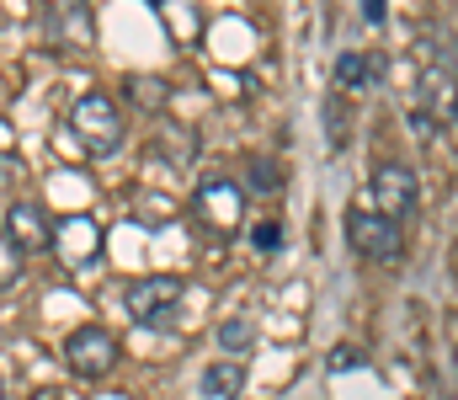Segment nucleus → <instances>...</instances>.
Instances as JSON below:
<instances>
[{"mask_svg": "<svg viewBox=\"0 0 458 400\" xmlns=\"http://www.w3.org/2000/svg\"><path fill=\"white\" fill-rule=\"evenodd\" d=\"M346 246L362 257V262H400L405 257V230L384 214H373L368 203L346 209Z\"/></svg>", "mask_w": 458, "mask_h": 400, "instance_id": "f257e3e1", "label": "nucleus"}, {"mask_svg": "<svg viewBox=\"0 0 458 400\" xmlns=\"http://www.w3.org/2000/svg\"><path fill=\"white\" fill-rule=\"evenodd\" d=\"M182 277H171V272H155V277H139V283H128L123 288V310L139 320V326H149V331H165L171 320H176V310H182Z\"/></svg>", "mask_w": 458, "mask_h": 400, "instance_id": "f03ea898", "label": "nucleus"}, {"mask_svg": "<svg viewBox=\"0 0 458 400\" xmlns=\"http://www.w3.org/2000/svg\"><path fill=\"white\" fill-rule=\"evenodd\" d=\"M368 198H373V214H384V219H411L416 214V203H421V182H416V171L405 166V160H378L373 166V182H368Z\"/></svg>", "mask_w": 458, "mask_h": 400, "instance_id": "7ed1b4c3", "label": "nucleus"}, {"mask_svg": "<svg viewBox=\"0 0 458 400\" xmlns=\"http://www.w3.org/2000/svg\"><path fill=\"white\" fill-rule=\"evenodd\" d=\"M70 129L86 139L91 155H113L117 144H123V118H117L113 97H102V91H86V97L70 107Z\"/></svg>", "mask_w": 458, "mask_h": 400, "instance_id": "20e7f679", "label": "nucleus"}, {"mask_svg": "<svg viewBox=\"0 0 458 400\" xmlns=\"http://www.w3.org/2000/svg\"><path fill=\"white\" fill-rule=\"evenodd\" d=\"M64 363H70V374H81V379H107L113 363H117L113 331H102V326L70 331V336H64Z\"/></svg>", "mask_w": 458, "mask_h": 400, "instance_id": "39448f33", "label": "nucleus"}, {"mask_svg": "<svg viewBox=\"0 0 458 400\" xmlns=\"http://www.w3.org/2000/svg\"><path fill=\"white\" fill-rule=\"evenodd\" d=\"M5 241H11L21 257L48 251V246H54V225H48L43 203H11V209H5Z\"/></svg>", "mask_w": 458, "mask_h": 400, "instance_id": "423d86ee", "label": "nucleus"}, {"mask_svg": "<svg viewBox=\"0 0 458 400\" xmlns=\"http://www.w3.org/2000/svg\"><path fill=\"white\" fill-rule=\"evenodd\" d=\"M192 209H198V219H203L208 230H234L245 203H240V187H234V182H225V176H208V182L198 187Z\"/></svg>", "mask_w": 458, "mask_h": 400, "instance_id": "0eeeda50", "label": "nucleus"}, {"mask_svg": "<svg viewBox=\"0 0 458 400\" xmlns=\"http://www.w3.org/2000/svg\"><path fill=\"white\" fill-rule=\"evenodd\" d=\"M421 102H427V118H454L458 113V75L448 64H432L421 75Z\"/></svg>", "mask_w": 458, "mask_h": 400, "instance_id": "6e6552de", "label": "nucleus"}, {"mask_svg": "<svg viewBox=\"0 0 458 400\" xmlns=\"http://www.w3.org/2000/svg\"><path fill=\"white\" fill-rule=\"evenodd\" d=\"M240 385H245V369H240L234 358H219V363H208V369H203L198 396H203V400H240Z\"/></svg>", "mask_w": 458, "mask_h": 400, "instance_id": "1a4fd4ad", "label": "nucleus"}, {"mask_svg": "<svg viewBox=\"0 0 458 400\" xmlns=\"http://www.w3.org/2000/svg\"><path fill=\"white\" fill-rule=\"evenodd\" d=\"M336 86H342V91H368V86H373V59L342 54V59H336Z\"/></svg>", "mask_w": 458, "mask_h": 400, "instance_id": "9d476101", "label": "nucleus"}, {"mask_svg": "<svg viewBox=\"0 0 458 400\" xmlns=\"http://www.w3.org/2000/svg\"><path fill=\"white\" fill-rule=\"evenodd\" d=\"M219 347H225V358H245L250 347H256V331H250V320H225L219 326Z\"/></svg>", "mask_w": 458, "mask_h": 400, "instance_id": "9b49d317", "label": "nucleus"}, {"mask_svg": "<svg viewBox=\"0 0 458 400\" xmlns=\"http://www.w3.org/2000/svg\"><path fill=\"white\" fill-rule=\"evenodd\" d=\"M16 267H21V251L0 235V283H11V277H16Z\"/></svg>", "mask_w": 458, "mask_h": 400, "instance_id": "f8f14e48", "label": "nucleus"}, {"mask_svg": "<svg viewBox=\"0 0 458 400\" xmlns=\"http://www.w3.org/2000/svg\"><path fill=\"white\" fill-rule=\"evenodd\" d=\"M357 363H362V353H357V347H336V353L326 358V369H331V374H346V369H357Z\"/></svg>", "mask_w": 458, "mask_h": 400, "instance_id": "ddd939ff", "label": "nucleus"}, {"mask_svg": "<svg viewBox=\"0 0 458 400\" xmlns=\"http://www.w3.org/2000/svg\"><path fill=\"white\" fill-rule=\"evenodd\" d=\"M250 241H256V251H277V241H283V230H277V225L267 219V225H256V230H250Z\"/></svg>", "mask_w": 458, "mask_h": 400, "instance_id": "4468645a", "label": "nucleus"}, {"mask_svg": "<svg viewBox=\"0 0 458 400\" xmlns=\"http://www.w3.org/2000/svg\"><path fill=\"white\" fill-rule=\"evenodd\" d=\"M326 118H331V144H346V113H342V102H331V107H326Z\"/></svg>", "mask_w": 458, "mask_h": 400, "instance_id": "2eb2a0df", "label": "nucleus"}, {"mask_svg": "<svg viewBox=\"0 0 458 400\" xmlns=\"http://www.w3.org/2000/svg\"><path fill=\"white\" fill-rule=\"evenodd\" d=\"M250 176H256V187H277V171H272L267 160H256V166H250Z\"/></svg>", "mask_w": 458, "mask_h": 400, "instance_id": "dca6fc26", "label": "nucleus"}, {"mask_svg": "<svg viewBox=\"0 0 458 400\" xmlns=\"http://www.w3.org/2000/svg\"><path fill=\"white\" fill-rule=\"evenodd\" d=\"M362 11H368V21H384V0H362Z\"/></svg>", "mask_w": 458, "mask_h": 400, "instance_id": "f3484780", "label": "nucleus"}, {"mask_svg": "<svg viewBox=\"0 0 458 400\" xmlns=\"http://www.w3.org/2000/svg\"><path fill=\"white\" fill-rule=\"evenodd\" d=\"M454 374H458V336H454Z\"/></svg>", "mask_w": 458, "mask_h": 400, "instance_id": "a211bd4d", "label": "nucleus"}, {"mask_svg": "<svg viewBox=\"0 0 458 400\" xmlns=\"http://www.w3.org/2000/svg\"><path fill=\"white\" fill-rule=\"evenodd\" d=\"M0 400H5V379H0Z\"/></svg>", "mask_w": 458, "mask_h": 400, "instance_id": "6ab92c4d", "label": "nucleus"}, {"mask_svg": "<svg viewBox=\"0 0 458 400\" xmlns=\"http://www.w3.org/2000/svg\"><path fill=\"white\" fill-rule=\"evenodd\" d=\"M43 400H64V396H43Z\"/></svg>", "mask_w": 458, "mask_h": 400, "instance_id": "aec40b11", "label": "nucleus"}]
</instances>
